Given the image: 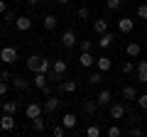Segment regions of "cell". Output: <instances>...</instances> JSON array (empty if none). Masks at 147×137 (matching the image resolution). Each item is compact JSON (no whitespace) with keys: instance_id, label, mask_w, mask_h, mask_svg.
<instances>
[{"instance_id":"6da1fadb","label":"cell","mask_w":147,"mask_h":137,"mask_svg":"<svg viewBox=\"0 0 147 137\" xmlns=\"http://www.w3.org/2000/svg\"><path fill=\"white\" fill-rule=\"evenodd\" d=\"M27 68L30 71H34V74H49V68H52V61L44 56H39V54H32L30 59H27Z\"/></svg>"},{"instance_id":"7a4b0ae2","label":"cell","mask_w":147,"mask_h":137,"mask_svg":"<svg viewBox=\"0 0 147 137\" xmlns=\"http://www.w3.org/2000/svg\"><path fill=\"white\" fill-rule=\"evenodd\" d=\"M37 115H44V105L39 103V100H32L30 105L25 108V118H27V120H32V118H37Z\"/></svg>"},{"instance_id":"3957f363","label":"cell","mask_w":147,"mask_h":137,"mask_svg":"<svg viewBox=\"0 0 147 137\" xmlns=\"http://www.w3.org/2000/svg\"><path fill=\"white\" fill-rule=\"evenodd\" d=\"M108 110H110V120H123L125 113H127V108H125V103H110Z\"/></svg>"},{"instance_id":"277c9868","label":"cell","mask_w":147,"mask_h":137,"mask_svg":"<svg viewBox=\"0 0 147 137\" xmlns=\"http://www.w3.org/2000/svg\"><path fill=\"white\" fill-rule=\"evenodd\" d=\"M0 61L3 64H15L17 61V49L15 47H3L0 49Z\"/></svg>"},{"instance_id":"5b68a950","label":"cell","mask_w":147,"mask_h":137,"mask_svg":"<svg viewBox=\"0 0 147 137\" xmlns=\"http://www.w3.org/2000/svg\"><path fill=\"white\" fill-rule=\"evenodd\" d=\"M42 105H44V113H57L59 105H61V100H59V95L52 93V95H47V100H44Z\"/></svg>"},{"instance_id":"8992f818","label":"cell","mask_w":147,"mask_h":137,"mask_svg":"<svg viewBox=\"0 0 147 137\" xmlns=\"http://www.w3.org/2000/svg\"><path fill=\"white\" fill-rule=\"evenodd\" d=\"M0 130L3 132L15 130V118H12V113H3V118H0Z\"/></svg>"},{"instance_id":"52a82bcc","label":"cell","mask_w":147,"mask_h":137,"mask_svg":"<svg viewBox=\"0 0 147 137\" xmlns=\"http://www.w3.org/2000/svg\"><path fill=\"white\" fill-rule=\"evenodd\" d=\"M96 103H98V108H105V105H110V103H113V93H110L108 88L98 91V95H96Z\"/></svg>"},{"instance_id":"ba28073f","label":"cell","mask_w":147,"mask_h":137,"mask_svg":"<svg viewBox=\"0 0 147 137\" xmlns=\"http://www.w3.org/2000/svg\"><path fill=\"white\" fill-rule=\"evenodd\" d=\"M113 42H115V37H113V34H110V32H103V34H98V47H100V52H103V49H110L113 47Z\"/></svg>"},{"instance_id":"9c48e42d","label":"cell","mask_w":147,"mask_h":137,"mask_svg":"<svg viewBox=\"0 0 147 137\" xmlns=\"http://www.w3.org/2000/svg\"><path fill=\"white\" fill-rule=\"evenodd\" d=\"M132 30H135V22H132L130 17H120V20H118V32H120V34H130Z\"/></svg>"},{"instance_id":"30bf717a","label":"cell","mask_w":147,"mask_h":137,"mask_svg":"<svg viewBox=\"0 0 147 137\" xmlns=\"http://www.w3.org/2000/svg\"><path fill=\"white\" fill-rule=\"evenodd\" d=\"M96 68H98V71H110V68H113V59L110 56H105V54H100L98 59H96Z\"/></svg>"},{"instance_id":"8fae6325","label":"cell","mask_w":147,"mask_h":137,"mask_svg":"<svg viewBox=\"0 0 147 137\" xmlns=\"http://www.w3.org/2000/svg\"><path fill=\"white\" fill-rule=\"evenodd\" d=\"M59 42H61L66 49H71L74 44H76V32H74V30H64V34H61V39H59Z\"/></svg>"},{"instance_id":"7c38bea8","label":"cell","mask_w":147,"mask_h":137,"mask_svg":"<svg viewBox=\"0 0 147 137\" xmlns=\"http://www.w3.org/2000/svg\"><path fill=\"white\" fill-rule=\"evenodd\" d=\"M79 64H81V68H91V66H96V59H93V54H91V52H81Z\"/></svg>"},{"instance_id":"4fadbf2b","label":"cell","mask_w":147,"mask_h":137,"mask_svg":"<svg viewBox=\"0 0 147 137\" xmlns=\"http://www.w3.org/2000/svg\"><path fill=\"white\" fill-rule=\"evenodd\" d=\"M76 122H79V118L74 115V113H64V118H61V125L66 127V130H74V127H76Z\"/></svg>"},{"instance_id":"5bb4252c","label":"cell","mask_w":147,"mask_h":137,"mask_svg":"<svg viewBox=\"0 0 147 137\" xmlns=\"http://www.w3.org/2000/svg\"><path fill=\"white\" fill-rule=\"evenodd\" d=\"M12 86H15L17 91H30L32 88V81L22 79V76H15V79H12Z\"/></svg>"},{"instance_id":"9a60e30c","label":"cell","mask_w":147,"mask_h":137,"mask_svg":"<svg viewBox=\"0 0 147 137\" xmlns=\"http://www.w3.org/2000/svg\"><path fill=\"white\" fill-rule=\"evenodd\" d=\"M15 27H17V30H20V32H27V30H30V27H32V20H30V17H27V15H20V17H17V20H15Z\"/></svg>"},{"instance_id":"2e32d148","label":"cell","mask_w":147,"mask_h":137,"mask_svg":"<svg viewBox=\"0 0 147 137\" xmlns=\"http://www.w3.org/2000/svg\"><path fill=\"white\" fill-rule=\"evenodd\" d=\"M125 52H127V56H130V59H135V56H140L142 44H140V42H130V44L125 47Z\"/></svg>"},{"instance_id":"e0dca14e","label":"cell","mask_w":147,"mask_h":137,"mask_svg":"<svg viewBox=\"0 0 147 137\" xmlns=\"http://www.w3.org/2000/svg\"><path fill=\"white\" fill-rule=\"evenodd\" d=\"M44 127H47V120H44V115L32 118V130H34V132H44Z\"/></svg>"},{"instance_id":"ac0fdd59","label":"cell","mask_w":147,"mask_h":137,"mask_svg":"<svg viewBox=\"0 0 147 137\" xmlns=\"http://www.w3.org/2000/svg\"><path fill=\"white\" fill-rule=\"evenodd\" d=\"M76 88H79L76 81H61V83H59V91H61V93H74Z\"/></svg>"},{"instance_id":"d6986e66","label":"cell","mask_w":147,"mask_h":137,"mask_svg":"<svg viewBox=\"0 0 147 137\" xmlns=\"http://www.w3.org/2000/svg\"><path fill=\"white\" fill-rule=\"evenodd\" d=\"M57 25H59V20H57V15H44V30H47V32H52V30H57Z\"/></svg>"},{"instance_id":"ffe728a7","label":"cell","mask_w":147,"mask_h":137,"mask_svg":"<svg viewBox=\"0 0 147 137\" xmlns=\"http://www.w3.org/2000/svg\"><path fill=\"white\" fill-rule=\"evenodd\" d=\"M93 32H96V34L108 32V20H103V17H100V20H96V22H93Z\"/></svg>"},{"instance_id":"44dd1931","label":"cell","mask_w":147,"mask_h":137,"mask_svg":"<svg viewBox=\"0 0 147 137\" xmlns=\"http://www.w3.org/2000/svg\"><path fill=\"white\" fill-rule=\"evenodd\" d=\"M96 110H98V103L96 100H84V113L86 115H96Z\"/></svg>"},{"instance_id":"7402d4cb","label":"cell","mask_w":147,"mask_h":137,"mask_svg":"<svg viewBox=\"0 0 147 137\" xmlns=\"http://www.w3.org/2000/svg\"><path fill=\"white\" fill-rule=\"evenodd\" d=\"M123 98H125V100H135L137 98L135 86H123Z\"/></svg>"},{"instance_id":"603a6c76","label":"cell","mask_w":147,"mask_h":137,"mask_svg":"<svg viewBox=\"0 0 147 137\" xmlns=\"http://www.w3.org/2000/svg\"><path fill=\"white\" fill-rule=\"evenodd\" d=\"M100 81H103V71H98V68H96L93 74L88 76V83H91V86H98Z\"/></svg>"},{"instance_id":"cb8c5ba5","label":"cell","mask_w":147,"mask_h":137,"mask_svg":"<svg viewBox=\"0 0 147 137\" xmlns=\"http://www.w3.org/2000/svg\"><path fill=\"white\" fill-rule=\"evenodd\" d=\"M135 15L140 17V20H147V3H145V0H140V5H137Z\"/></svg>"},{"instance_id":"d4e9b609","label":"cell","mask_w":147,"mask_h":137,"mask_svg":"<svg viewBox=\"0 0 147 137\" xmlns=\"http://www.w3.org/2000/svg\"><path fill=\"white\" fill-rule=\"evenodd\" d=\"M15 110H17L15 100H3V113H12V115H15Z\"/></svg>"},{"instance_id":"484cf974","label":"cell","mask_w":147,"mask_h":137,"mask_svg":"<svg viewBox=\"0 0 147 137\" xmlns=\"http://www.w3.org/2000/svg\"><path fill=\"white\" fill-rule=\"evenodd\" d=\"M120 5H125L123 0H105V7L108 10H120Z\"/></svg>"},{"instance_id":"4316f807","label":"cell","mask_w":147,"mask_h":137,"mask_svg":"<svg viewBox=\"0 0 147 137\" xmlns=\"http://www.w3.org/2000/svg\"><path fill=\"white\" fill-rule=\"evenodd\" d=\"M105 135H108V137H120V135H123V130H120L118 125H110L108 130H105Z\"/></svg>"},{"instance_id":"83f0119b","label":"cell","mask_w":147,"mask_h":137,"mask_svg":"<svg viewBox=\"0 0 147 137\" xmlns=\"http://www.w3.org/2000/svg\"><path fill=\"white\" fill-rule=\"evenodd\" d=\"M135 68H137V66H135L132 61H123V74H125V76H127V74H132Z\"/></svg>"},{"instance_id":"f1b7e54d","label":"cell","mask_w":147,"mask_h":137,"mask_svg":"<svg viewBox=\"0 0 147 137\" xmlns=\"http://www.w3.org/2000/svg\"><path fill=\"white\" fill-rule=\"evenodd\" d=\"M86 135H88V137H100V127L98 125H91L88 130H86Z\"/></svg>"},{"instance_id":"f546056e","label":"cell","mask_w":147,"mask_h":137,"mask_svg":"<svg viewBox=\"0 0 147 137\" xmlns=\"http://www.w3.org/2000/svg\"><path fill=\"white\" fill-rule=\"evenodd\" d=\"M135 100H137V105H140L142 110H147V93H142V95H137Z\"/></svg>"},{"instance_id":"4dcf8cb0","label":"cell","mask_w":147,"mask_h":137,"mask_svg":"<svg viewBox=\"0 0 147 137\" xmlns=\"http://www.w3.org/2000/svg\"><path fill=\"white\" fill-rule=\"evenodd\" d=\"M79 47H81V52H91L93 42H88V39H81V42H79Z\"/></svg>"},{"instance_id":"1f68e13d","label":"cell","mask_w":147,"mask_h":137,"mask_svg":"<svg viewBox=\"0 0 147 137\" xmlns=\"http://www.w3.org/2000/svg\"><path fill=\"white\" fill-rule=\"evenodd\" d=\"M76 15H79V20H86V17H88V7H86V5H81L79 10H76Z\"/></svg>"},{"instance_id":"d6a6232c","label":"cell","mask_w":147,"mask_h":137,"mask_svg":"<svg viewBox=\"0 0 147 137\" xmlns=\"http://www.w3.org/2000/svg\"><path fill=\"white\" fill-rule=\"evenodd\" d=\"M15 20H17V15H15L12 10H7L5 15H3V22H15Z\"/></svg>"},{"instance_id":"836d02e7","label":"cell","mask_w":147,"mask_h":137,"mask_svg":"<svg viewBox=\"0 0 147 137\" xmlns=\"http://www.w3.org/2000/svg\"><path fill=\"white\" fill-rule=\"evenodd\" d=\"M64 132H66V127H64V125H57V127L52 130V135H54V137H64Z\"/></svg>"},{"instance_id":"e575fe53","label":"cell","mask_w":147,"mask_h":137,"mask_svg":"<svg viewBox=\"0 0 147 137\" xmlns=\"http://www.w3.org/2000/svg\"><path fill=\"white\" fill-rule=\"evenodd\" d=\"M7 91H10V83H7V81H3V79H0V95H5Z\"/></svg>"},{"instance_id":"d590c367","label":"cell","mask_w":147,"mask_h":137,"mask_svg":"<svg viewBox=\"0 0 147 137\" xmlns=\"http://www.w3.org/2000/svg\"><path fill=\"white\" fill-rule=\"evenodd\" d=\"M127 135H132V137H140V135H142V130H140V127H130V130H127Z\"/></svg>"},{"instance_id":"8d00e7d4","label":"cell","mask_w":147,"mask_h":137,"mask_svg":"<svg viewBox=\"0 0 147 137\" xmlns=\"http://www.w3.org/2000/svg\"><path fill=\"white\" fill-rule=\"evenodd\" d=\"M137 79H140L142 83H147V71H137Z\"/></svg>"},{"instance_id":"74e56055","label":"cell","mask_w":147,"mask_h":137,"mask_svg":"<svg viewBox=\"0 0 147 137\" xmlns=\"http://www.w3.org/2000/svg\"><path fill=\"white\" fill-rule=\"evenodd\" d=\"M0 79H3V81H12V76H10V71H3V74H0Z\"/></svg>"},{"instance_id":"f35d334b","label":"cell","mask_w":147,"mask_h":137,"mask_svg":"<svg viewBox=\"0 0 147 137\" xmlns=\"http://www.w3.org/2000/svg\"><path fill=\"white\" fill-rule=\"evenodd\" d=\"M137 71H147V61H137Z\"/></svg>"},{"instance_id":"ab89813d","label":"cell","mask_w":147,"mask_h":137,"mask_svg":"<svg viewBox=\"0 0 147 137\" xmlns=\"http://www.w3.org/2000/svg\"><path fill=\"white\" fill-rule=\"evenodd\" d=\"M5 12H7V7H5V3L0 0V15H5Z\"/></svg>"},{"instance_id":"60d3db41","label":"cell","mask_w":147,"mask_h":137,"mask_svg":"<svg viewBox=\"0 0 147 137\" xmlns=\"http://www.w3.org/2000/svg\"><path fill=\"white\" fill-rule=\"evenodd\" d=\"M27 5H39V3H42V0H25Z\"/></svg>"},{"instance_id":"b9f144b4","label":"cell","mask_w":147,"mask_h":137,"mask_svg":"<svg viewBox=\"0 0 147 137\" xmlns=\"http://www.w3.org/2000/svg\"><path fill=\"white\" fill-rule=\"evenodd\" d=\"M57 3H61V5H66V3H69V0H57Z\"/></svg>"},{"instance_id":"7bdbcfd3","label":"cell","mask_w":147,"mask_h":137,"mask_svg":"<svg viewBox=\"0 0 147 137\" xmlns=\"http://www.w3.org/2000/svg\"><path fill=\"white\" fill-rule=\"evenodd\" d=\"M15 3H25V0H15Z\"/></svg>"},{"instance_id":"ee69618b","label":"cell","mask_w":147,"mask_h":137,"mask_svg":"<svg viewBox=\"0 0 147 137\" xmlns=\"http://www.w3.org/2000/svg\"><path fill=\"white\" fill-rule=\"evenodd\" d=\"M123 3H127V0H123Z\"/></svg>"},{"instance_id":"f6af8a7d","label":"cell","mask_w":147,"mask_h":137,"mask_svg":"<svg viewBox=\"0 0 147 137\" xmlns=\"http://www.w3.org/2000/svg\"><path fill=\"white\" fill-rule=\"evenodd\" d=\"M0 64H3V61H0Z\"/></svg>"}]
</instances>
